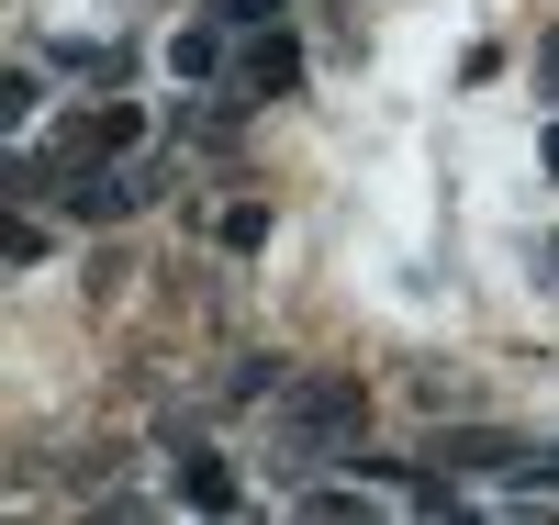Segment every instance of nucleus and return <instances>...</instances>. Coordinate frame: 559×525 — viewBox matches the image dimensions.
<instances>
[{"instance_id": "obj_1", "label": "nucleus", "mask_w": 559, "mask_h": 525, "mask_svg": "<svg viewBox=\"0 0 559 525\" xmlns=\"http://www.w3.org/2000/svg\"><path fill=\"white\" fill-rule=\"evenodd\" d=\"M358 437H369V392H358V380L292 369V392H280V448L313 469V458H358Z\"/></svg>"}, {"instance_id": "obj_2", "label": "nucleus", "mask_w": 559, "mask_h": 525, "mask_svg": "<svg viewBox=\"0 0 559 525\" xmlns=\"http://www.w3.org/2000/svg\"><path fill=\"white\" fill-rule=\"evenodd\" d=\"M146 190H157L146 168H112V157H90V168H68V190H57V213H68V224H123L134 202H146Z\"/></svg>"}, {"instance_id": "obj_3", "label": "nucleus", "mask_w": 559, "mask_h": 525, "mask_svg": "<svg viewBox=\"0 0 559 525\" xmlns=\"http://www.w3.org/2000/svg\"><path fill=\"white\" fill-rule=\"evenodd\" d=\"M134 134H146V112H134V102H102V112H79V123L57 134V168H90V157H123Z\"/></svg>"}, {"instance_id": "obj_4", "label": "nucleus", "mask_w": 559, "mask_h": 525, "mask_svg": "<svg viewBox=\"0 0 559 525\" xmlns=\"http://www.w3.org/2000/svg\"><path fill=\"white\" fill-rule=\"evenodd\" d=\"M426 458H437V469H526L537 448H526V437H503V425H448Z\"/></svg>"}, {"instance_id": "obj_5", "label": "nucleus", "mask_w": 559, "mask_h": 525, "mask_svg": "<svg viewBox=\"0 0 559 525\" xmlns=\"http://www.w3.org/2000/svg\"><path fill=\"white\" fill-rule=\"evenodd\" d=\"M236 90H247V102H280V90H302V45L280 34V23H269V34L247 45V68H236Z\"/></svg>"}, {"instance_id": "obj_6", "label": "nucleus", "mask_w": 559, "mask_h": 525, "mask_svg": "<svg viewBox=\"0 0 559 525\" xmlns=\"http://www.w3.org/2000/svg\"><path fill=\"white\" fill-rule=\"evenodd\" d=\"M179 503L191 514H236V469H224L213 448H179Z\"/></svg>"}, {"instance_id": "obj_7", "label": "nucleus", "mask_w": 559, "mask_h": 525, "mask_svg": "<svg viewBox=\"0 0 559 525\" xmlns=\"http://www.w3.org/2000/svg\"><path fill=\"white\" fill-rule=\"evenodd\" d=\"M168 68H179V79H213V68H224V23H213V12L179 23V34H168Z\"/></svg>"}, {"instance_id": "obj_8", "label": "nucleus", "mask_w": 559, "mask_h": 525, "mask_svg": "<svg viewBox=\"0 0 559 525\" xmlns=\"http://www.w3.org/2000/svg\"><path fill=\"white\" fill-rule=\"evenodd\" d=\"M0 258H12V269H34V258H45V224H34V202H12V224H0Z\"/></svg>"}, {"instance_id": "obj_9", "label": "nucleus", "mask_w": 559, "mask_h": 525, "mask_svg": "<svg viewBox=\"0 0 559 525\" xmlns=\"http://www.w3.org/2000/svg\"><path fill=\"white\" fill-rule=\"evenodd\" d=\"M202 12H213L224 34H269V12H280V0H202Z\"/></svg>"}, {"instance_id": "obj_10", "label": "nucleus", "mask_w": 559, "mask_h": 525, "mask_svg": "<svg viewBox=\"0 0 559 525\" xmlns=\"http://www.w3.org/2000/svg\"><path fill=\"white\" fill-rule=\"evenodd\" d=\"M34 102H45V79H34V68L0 79V123H34Z\"/></svg>"}, {"instance_id": "obj_11", "label": "nucleus", "mask_w": 559, "mask_h": 525, "mask_svg": "<svg viewBox=\"0 0 559 525\" xmlns=\"http://www.w3.org/2000/svg\"><path fill=\"white\" fill-rule=\"evenodd\" d=\"M526 492H559V448H537V458H526Z\"/></svg>"}, {"instance_id": "obj_12", "label": "nucleus", "mask_w": 559, "mask_h": 525, "mask_svg": "<svg viewBox=\"0 0 559 525\" xmlns=\"http://www.w3.org/2000/svg\"><path fill=\"white\" fill-rule=\"evenodd\" d=\"M537 90H548V102H559V34L537 45Z\"/></svg>"}, {"instance_id": "obj_13", "label": "nucleus", "mask_w": 559, "mask_h": 525, "mask_svg": "<svg viewBox=\"0 0 559 525\" xmlns=\"http://www.w3.org/2000/svg\"><path fill=\"white\" fill-rule=\"evenodd\" d=\"M548 168H559V123H548Z\"/></svg>"}]
</instances>
